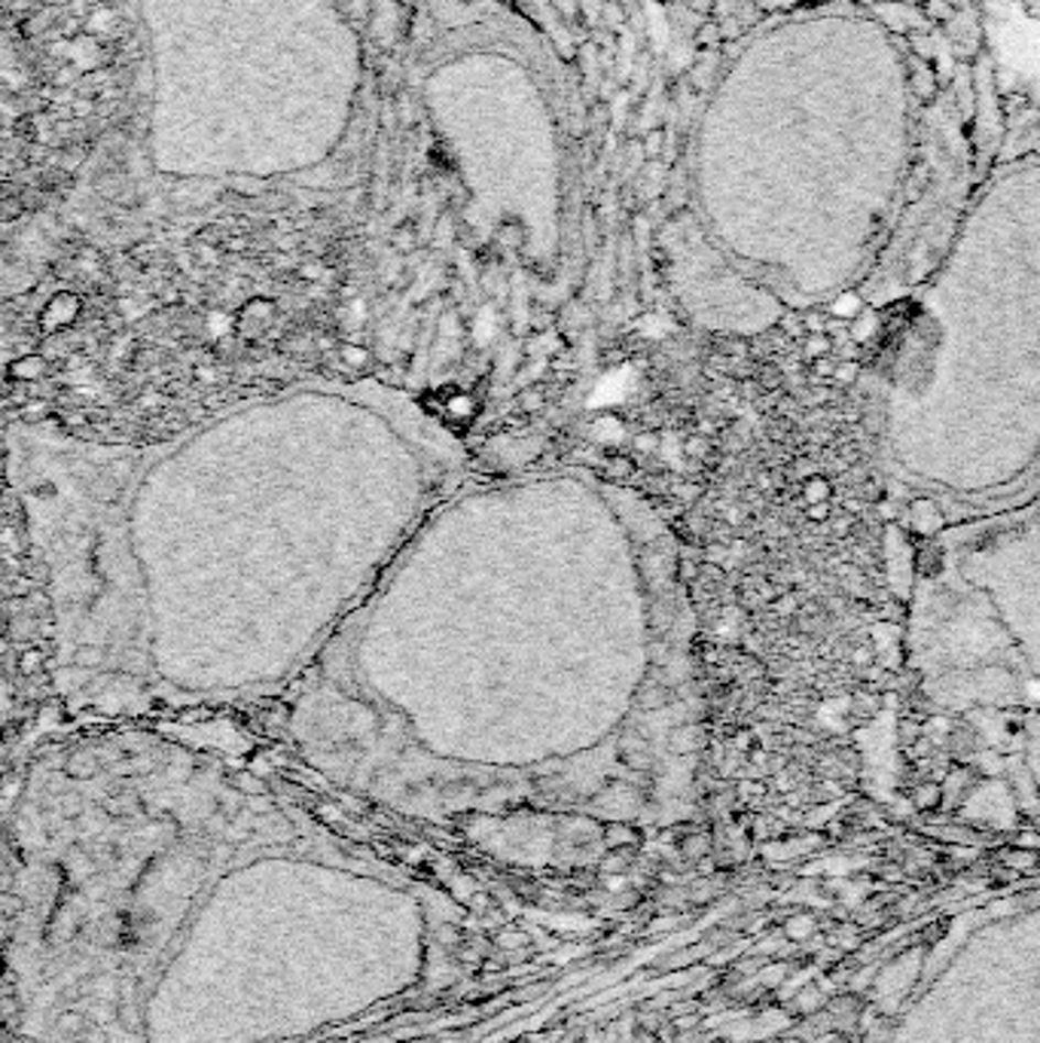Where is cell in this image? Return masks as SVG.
<instances>
[{"mask_svg":"<svg viewBox=\"0 0 1040 1043\" xmlns=\"http://www.w3.org/2000/svg\"><path fill=\"white\" fill-rule=\"evenodd\" d=\"M995 70L967 3L812 0L726 55L698 122V177L757 251L955 229L1001 153Z\"/></svg>","mask_w":1040,"mask_h":1043,"instance_id":"obj_1","label":"cell"},{"mask_svg":"<svg viewBox=\"0 0 1040 1043\" xmlns=\"http://www.w3.org/2000/svg\"><path fill=\"white\" fill-rule=\"evenodd\" d=\"M815 931H817V925H815V919H812V915H797V919H790V922H788V934L793 939L812 937Z\"/></svg>","mask_w":1040,"mask_h":1043,"instance_id":"obj_2","label":"cell"},{"mask_svg":"<svg viewBox=\"0 0 1040 1043\" xmlns=\"http://www.w3.org/2000/svg\"><path fill=\"white\" fill-rule=\"evenodd\" d=\"M827 495H830V486L824 482V479H812V482L805 486V498H809L812 503H817V501L824 503L827 501Z\"/></svg>","mask_w":1040,"mask_h":1043,"instance_id":"obj_3","label":"cell"},{"mask_svg":"<svg viewBox=\"0 0 1040 1043\" xmlns=\"http://www.w3.org/2000/svg\"><path fill=\"white\" fill-rule=\"evenodd\" d=\"M1034 860H1038V855H1034V851H1014V855H1007V863H1010V867H1016V870H1028V867H1031Z\"/></svg>","mask_w":1040,"mask_h":1043,"instance_id":"obj_4","label":"cell"},{"mask_svg":"<svg viewBox=\"0 0 1040 1043\" xmlns=\"http://www.w3.org/2000/svg\"><path fill=\"white\" fill-rule=\"evenodd\" d=\"M830 351V339H824V336H821V339H812V343H809V355H827Z\"/></svg>","mask_w":1040,"mask_h":1043,"instance_id":"obj_5","label":"cell"},{"mask_svg":"<svg viewBox=\"0 0 1040 1043\" xmlns=\"http://www.w3.org/2000/svg\"><path fill=\"white\" fill-rule=\"evenodd\" d=\"M1016 3H1022L1028 13L1034 15V19H1040V0H1016Z\"/></svg>","mask_w":1040,"mask_h":1043,"instance_id":"obj_6","label":"cell"},{"mask_svg":"<svg viewBox=\"0 0 1040 1043\" xmlns=\"http://www.w3.org/2000/svg\"><path fill=\"white\" fill-rule=\"evenodd\" d=\"M827 507H824V503H821V507H812V510H809V515H812V519H827Z\"/></svg>","mask_w":1040,"mask_h":1043,"instance_id":"obj_7","label":"cell"}]
</instances>
